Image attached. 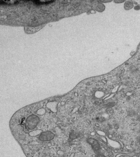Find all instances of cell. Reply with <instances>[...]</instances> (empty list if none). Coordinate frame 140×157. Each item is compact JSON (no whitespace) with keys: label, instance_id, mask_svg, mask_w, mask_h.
<instances>
[{"label":"cell","instance_id":"obj_1","mask_svg":"<svg viewBox=\"0 0 140 157\" xmlns=\"http://www.w3.org/2000/svg\"><path fill=\"white\" fill-rule=\"evenodd\" d=\"M133 7V4L131 1H128L124 4V8L127 10H129Z\"/></svg>","mask_w":140,"mask_h":157},{"label":"cell","instance_id":"obj_2","mask_svg":"<svg viewBox=\"0 0 140 157\" xmlns=\"http://www.w3.org/2000/svg\"><path fill=\"white\" fill-rule=\"evenodd\" d=\"M99 157H104L103 156H99Z\"/></svg>","mask_w":140,"mask_h":157}]
</instances>
